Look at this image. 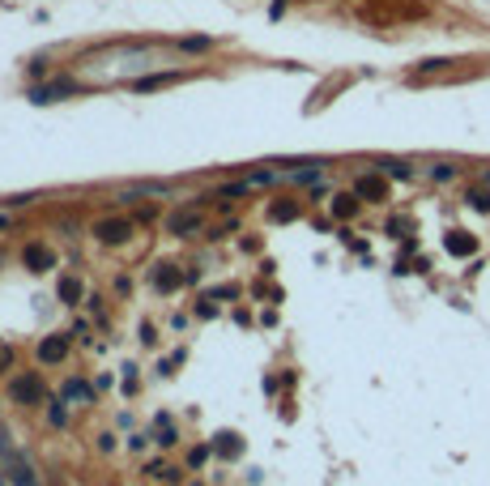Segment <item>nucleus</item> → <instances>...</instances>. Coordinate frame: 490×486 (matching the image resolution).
<instances>
[{
    "label": "nucleus",
    "mask_w": 490,
    "mask_h": 486,
    "mask_svg": "<svg viewBox=\"0 0 490 486\" xmlns=\"http://www.w3.org/2000/svg\"><path fill=\"white\" fill-rule=\"evenodd\" d=\"M43 380L39 375H17L13 384H9V397L17 401V405H35V401H43Z\"/></svg>",
    "instance_id": "1"
},
{
    "label": "nucleus",
    "mask_w": 490,
    "mask_h": 486,
    "mask_svg": "<svg viewBox=\"0 0 490 486\" xmlns=\"http://www.w3.org/2000/svg\"><path fill=\"white\" fill-rule=\"evenodd\" d=\"M128 235H133L128 218H98L94 222V239H103V243H124Z\"/></svg>",
    "instance_id": "2"
},
{
    "label": "nucleus",
    "mask_w": 490,
    "mask_h": 486,
    "mask_svg": "<svg viewBox=\"0 0 490 486\" xmlns=\"http://www.w3.org/2000/svg\"><path fill=\"white\" fill-rule=\"evenodd\" d=\"M21 265H26L30 273H47L56 265V252L47 247V243H26V252H21Z\"/></svg>",
    "instance_id": "3"
},
{
    "label": "nucleus",
    "mask_w": 490,
    "mask_h": 486,
    "mask_svg": "<svg viewBox=\"0 0 490 486\" xmlns=\"http://www.w3.org/2000/svg\"><path fill=\"white\" fill-rule=\"evenodd\" d=\"M354 192L362 200H388V179L384 175H362L358 184H354Z\"/></svg>",
    "instance_id": "4"
},
{
    "label": "nucleus",
    "mask_w": 490,
    "mask_h": 486,
    "mask_svg": "<svg viewBox=\"0 0 490 486\" xmlns=\"http://www.w3.org/2000/svg\"><path fill=\"white\" fill-rule=\"evenodd\" d=\"M166 230H170V235H192V230H201V214H196V209L170 214V218H166Z\"/></svg>",
    "instance_id": "5"
},
{
    "label": "nucleus",
    "mask_w": 490,
    "mask_h": 486,
    "mask_svg": "<svg viewBox=\"0 0 490 486\" xmlns=\"http://www.w3.org/2000/svg\"><path fill=\"white\" fill-rule=\"evenodd\" d=\"M179 286H184V273L175 265H154V290L170 295V290H179Z\"/></svg>",
    "instance_id": "6"
},
{
    "label": "nucleus",
    "mask_w": 490,
    "mask_h": 486,
    "mask_svg": "<svg viewBox=\"0 0 490 486\" xmlns=\"http://www.w3.org/2000/svg\"><path fill=\"white\" fill-rule=\"evenodd\" d=\"M444 247H448L452 256H473V252H478V239L464 235V230H448V235H444Z\"/></svg>",
    "instance_id": "7"
},
{
    "label": "nucleus",
    "mask_w": 490,
    "mask_h": 486,
    "mask_svg": "<svg viewBox=\"0 0 490 486\" xmlns=\"http://www.w3.org/2000/svg\"><path fill=\"white\" fill-rule=\"evenodd\" d=\"M64 354H68V337H60V333L39 342V358H43V363H60Z\"/></svg>",
    "instance_id": "8"
},
{
    "label": "nucleus",
    "mask_w": 490,
    "mask_h": 486,
    "mask_svg": "<svg viewBox=\"0 0 490 486\" xmlns=\"http://www.w3.org/2000/svg\"><path fill=\"white\" fill-rule=\"evenodd\" d=\"M9 474H13V486H39V474L30 469V460H21L17 452L9 456Z\"/></svg>",
    "instance_id": "9"
},
{
    "label": "nucleus",
    "mask_w": 490,
    "mask_h": 486,
    "mask_svg": "<svg viewBox=\"0 0 490 486\" xmlns=\"http://www.w3.org/2000/svg\"><path fill=\"white\" fill-rule=\"evenodd\" d=\"M358 192H341V196H333V218H341V222H350L354 214H358Z\"/></svg>",
    "instance_id": "10"
},
{
    "label": "nucleus",
    "mask_w": 490,
    "mask_h": 486,
    "mask_svg": "<svg viewBox=\"0 0 490 486\" xmlns=\"http://www.w3.org/2000/svg\"><path fill=\"white\" fill-rule=\"evenodd\" d=\"M299 218V200H277L268 205V222H294Z\"/></svg>",
    "instance_id": "11"
},
{
    "label": "nucleus",
    "mask_w": 490,
    "mask_h": 486,
    "mask_svg": "<svg viewBox=\"0 0 490 486\" xmlns=\"http://www.w3.org/2000/svg\"><path fill=\"white\" fill-rule=\"evenodd\" d=\"M213 452H222V456H239V452H243V440H239L235 431H222V435L213 440Z\"/></svg>",
    "instance_id": "12"
},
{
    "label": "nucleus",
    "mask_w": 490,
    "mask_h": 486,
    "mask_svg": "<svg viewBox=\"0 0 490 486\" xmlns=\"http://www.w3.org/2000/svg\"><path fill=\"white\" fill-rule=\"evenodd\" d=\"M60 303H81V295H86V286H81V281L77 277H60Z\"/></svg>",
    "instance_id": "13"
},
{
    "label": "nucleus",
    "mask_w": 490,
    "mask_h": 486,
    "mask_svg": "<svg viewBox=\"0 0 490 486\" xmlns=\"http://www.w3.org/2000/svg\"><path fill=\"white\" fill-rule=\"evenodd\" d=\"M64 397H68V401H90L94 389H90L86 380H68V384H64Z\"/></svg>",
    "instance_id": "14"
},
{
    "label": "nucleus",
    "mask_w": 490,
    "mask_h": 486,
    "mask_svg": "<svg viewBox=\"0 0 490 486\" xmlns=\"http://www.w3.org/2000/svg\"><path fill=\"white\" fill-rule=\"evenodd\" d=\"M154 440H158L162 448L175 444V427H170V418H158V422H154Z\"/></svg>",
    "instance_id": "15"
},
{
    "label": "nucleus",
    "mask_w": 490,
    "mask_h": 486,
    "mask_svg": "<svg viewBox=\"0 0 490 486\" xmlns=\"http://www.w3.org/2000/svg\"><path fill=\"white\" fill-rule=\"evenodd\" d=\"M464 200H469V209L490 214V192H486V188H469V196H464Z\"/></svg>",
    "instance_id": "16"
},
{
    "label": "nucleus",
    "mask_w": 490,
    "mask_h": 486,
    "mask_svg": "<svg viewBox=\"0 0 490 486\" xmlns=\"http://www.w3.org/2000/svg\"><path fill=\"white\" fill-rule=\"evenodd\" d=\"M170 82H179V73H162V77H141L137 90H158V86H170Z\"/></svg>",
    "instance_id": "17"
},
{
    "label": "nucleus",
    "mask_w": 490,
    "mask_h": 486,
    "mask_svg": "<svg viewBox=\"0 0 490 486\" xmlns=\"http://www.w3.org/2000/svg\"><path fill=\"white\" fill-rule=\"evenodd\" d=\"M145 474H150V478H162V482H179V469H175V465H162V460H154Z\"/></svg>",
    "instance_id": "18"
},
{
    "label": "nucleus",
    "mask_w": 490,
    "mask_h": 486,
    "mask_svg": "<svg viewBox=\"0 0 490 486\" xmlns=\"http://www.w3.org/2000/svg\"><path fill=\"white\" fill-rule=\"evenodd\" d=\"M380 167H384V175H388V179H409V175H413V167H409V162H392V158H388V162H380Z\"/></svg>",
    "instance_id": "19"
},
{
    "label": "nucleus",
    "mask_w": 490,
    "mask_h": 486,
    "mask_svg": "<svg viewBox=\"0 0 490 486\" xmlns=\"http://www.w3.org/2000/svg\"><path fill=\"white\" fill-rule=\"evenodd\" d=\"M170 192V184H137L128 196H166Z\"/></svg>",
    "instance_id": "20"
},
{
    "label": "nucleus",
    "mask_w": 490,
    "mask_h": 486,
    "mask_svg": "<svg viewBox=\"0 0 490 486\" xmlns=\"http://www.w3.org/2000/svg\"><path fill=\"white\" fill-rule=\"evenodd\" d=\"M209 452H213V444H209V448H205V444H201V448H192V452H188V465H192V469H196V465H205Z\"/></svg>",
    "instance_id": "21"
},
{
    "label": "nucleus",
    "mask_w": 490,
    "mask_h": 486,
    "mask_svg": "<svg viewBox=\"0 0 490 486\" xmlns=\"http://www.w3.org/2000/svg\"><path fill=\"white\" fill-rule=\"evenodd\" d=\"M209 43H213V39H179V47H184V51H205Z\"/></svg>",
    "instance_id": "22"
},
{
    "label": "nucleus",
    "mask_w": 490,
    "mask_h": 486,
    "mask_svg": "<svg viewBox=\"0 0 490 486\" xmlns=\"http://www.w3.org/2000/svg\"><path fill=\"white\" fill-rule=\"evenodd\" d=\"M431 175L439 179V184H444V179H452V175H456V167H448V162H439V167H431Z\"/></svg>",
    "instance_id": "23"
},
{
    "label": "nucleus",
    "mask_w": 490,
    "mask_h": 486,
    "mask_svg": "<svg viewBox=\"0 0 490 486\" xmlns=\"http://www.w3.org/2000/svg\"><path fill=\"white\" fill-rule=\"evenodd\" d=\"M9 367H13V346L0 342V371H9Z\"/></svg>",
    "instance_id": "24"
},
{
    "label": "nucleus",
    "mask_w": 490,
    "mask_h": 486,
    "mask_svg": "<svg viewBox=\"0 0 490 486\" xmlns=\"http://www.w3.org/2000/svg\"><path fill=\"white\" fill-rule=\"evenodd\" d=\"M52 422H56V427H64V422H68V409H64V401H60V405H52Z\"/></svg>",
    "instance_id": "25"
},
{
    "label": "nucleus",
    "mask_w": 490,
    "mask_h": 486,
    "mask_svg": "<svg viewBox=\"0 0 490 486\" xmlns=\"http://www.w3.org/2000/svg\"><path fill=\"white\" fill-rule=\"evenodd\" d=\"M9 456H13V444H9V435L0 431V460H9Z\"/></svg>",
    "instance_id": "26"
},
{
    "label": "nucleus",
    "mask_w": 490,
    "mask_h": 486,
    "mask_svg": "<svg viewBox=\"0 0 490 486\" xmlns=\"http://www.w3.org/2000/svg\"><path fill=\"white\" fill-rule=\"evenodd\" d=\"M137 389V367H124V393Z\"/></svg>",
    "instance_id": "27"
},
{
    "label": "nucleus",
    "mask_w": 490,
    "mask_h": 486,
    "mask_svg": "<svg viewBox=\"0 0 490 486\" xmlns=\"http://www.w3.org/2000/svg\"><path fill=\"white\" fill-rule=\"evenodd\" d=\"M5 226H9V218H5V214H0V230H5Z\"/></svg>",
    "instance_id": "28"
},
{
    "label": "nucleus",
    "mask_w": 490,
    "mask_h": 486,
    "mask_svg": "<svg viewBox=\"0 0 490 486\" xmlns=\"http://www.w3.org/2000/svg\"><path fill=\"white\" fill-rule=\"evenodd\" d=\"M0 486H5V478H0Z\"/></svg>",
    "instance_id": "29"
}]
</instances>
